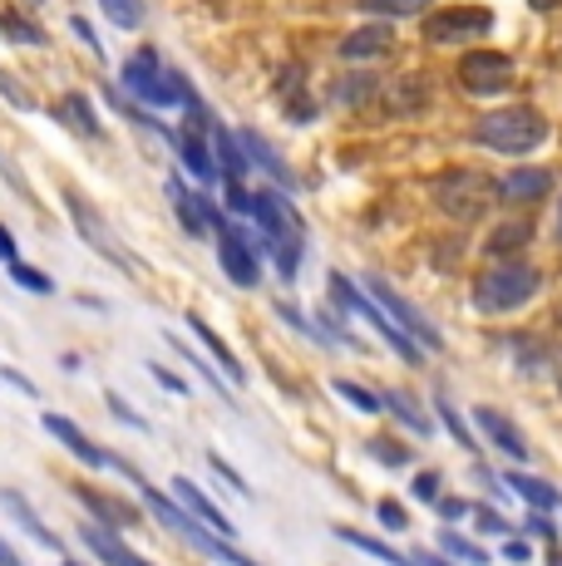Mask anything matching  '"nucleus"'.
<instances>
[{
    "label": "nucleus",
    "mask_w": 562,
    "mask_h": 566,
    "mask_svg": "<svg viewBox=\"0 0 562 566\" xmlns=\"http://www.w3.org/2000/svg\"><path fill=\"white\" fill-rule=\"evenodd\" d=\"M252 217L262 222L267 256L277 261V276L291 281L301 271V252H306V227H301L296 207L287 202V192L281 188H272V192H257L252 198Z\"/></svg>",
    "instance_id": "nucleus-1"
},
{
    "label": "nucleus",
    "mask_w": 562,
    "mask_h": 566,
    "mask_svg": "<svg viewBox=\"0 0 562 566\" xmlns=\"http://www.w3.org/2000/svg\"><path fill=\"white\" fill-rule=\"evenodd\" d=\"M331 301H336V311H351V315H361V321H371L375 331H381V340L391 345V350H395L405 365H419V360H425V345H419L391 311H381V301H375L371 291H361L351 276H341V271H331Z\"/></svg>",
    "instance_id": "nucleus-2"
},
{
    "label": "nucleus",
    "mask_w": 562,
    "mask_h": 566,
    "mask_svg": "<svg viewBox=\"0 0 562 566\" xmlns=\"http://www.w3.org/2000/svg\"><path fill=\"white\" fill-rule=\"evenodd\" d=\"M473 138H479L483 148H493V154L518 158V154H533V148L548 138V118L528 104L489 108V114L479 118V128H473Z\"/></svg>",
    "instance_id": "nucleus-3"
},
{
    "label": "nucleus",
    "mask_w": 562,
    "mask_h": 566,
    "mask_svg": "<svg viewBox=\"0 0 562 566\" xmlns=\"http://www.w3.org/2000/svg\"><path fill=\"white\" fill-rule=\"evenodd\" d=\"M538 286H543V276H538L528 261H499V266H489L479 281H473V311L483 315H508L518 306H528V301L538 296Z\"/></svg>",
    "instance_id": "nucleus-4"
},
{
    "label": "nucleus",
    "mask_w": 562,
    "mask_h": 566,
    "mask_svg": "<svg viewBox=\"0 0 562 566\" xmlns=\"http://www.w3.org/2000/svg\"><path fill=\"white\" fill-rule=\"evenodd\" d=\"M124 90L148 108H173L188 99V80L178 70H164L154 50H134L124 64Z\"/></svg>",
    "instance_id": "nucleus-5"
},
{
    "label": "nucleus",
    "mask_w": 562,
    "mask_h": 566,
    "mask_svg": "<svg viewBox=\"0 0 562 566\" xmlns=\"http://www.w3.org/2000/svg\"><path fill=\"white\" fill-rule=\"evenodd\" d=\"M64 207H70V222H74V232L84 237V242L94 247V252H100L104 261H114L118 271H124V276H134V256L124 252V247H118V237L110 232V227H104V217H100V207H94L90 198H84L80 188H64Z\"/></svg>",
    "instance_id": "nucleus-6"
},
{
    "label": "nucleus",
    "mask_w": 562,
    "mask_h": 566,
    "mask_svg": "<svg viewBox=\"0 0 562 566\" xmlns=\"http://www.w3.org/2000/svg\"><path fill=\"white\" fill-rule=\"evenodd\" d=\"M435 198L454 222H479L493 202V182L479 178V172H469V168H459V172H445V178L435 182Z\"/></svg>",
    "instance_id": "nucleus-7"
},
{
    "label": "nucleus",
    "mask_w": 562,
    "mask_h": 566,
    "mask_svg": "<svg viewBox=\"0 0 562 566\" xmlns=\"http://www.w3.org/2000/svg\"><path fill=\"white\" fill-rule=\"evenodd\" d=\"M218 261H222V271H227V281L232 286H242V291H252L257 281H262V261H257V252H252V242H247V232L237 222H218Z\"/></svg>",
    "instance_id": "nucleus-8"
},
{
    "label": "nucleus",
    "mask_w": 562,
    "mask_h": 566,
    "mask_svg": "<svg viewBox=\"0 0 562 566\" xmlns=\"http://www.w3.org/2000/svg\"><path fill=\"white\" fill-rule=\"evenodd\" d=\"M365 291H371V296H375V301H381V306H385V311H391V315H395V321H399V325H405V331H409V335H415V340H419V345H425V350H429V355H435V350H445V335H439V331H435V321H425V315H419L415 306H409V301H405V296H399V291H395V286H391V281H385V276H365Z\"/></svg>",
    "instance_id": "nucleus-9"
},
{
    "label": "nucleus",
    "mask_w": 562,
    "mask_h": 566,
    "mask_svg": "<svg viewBox=\"0 0 562 566\" xmlns=\"http://www.w3.org/2000/svg\"><path fill=\"white\" fill-rule=\"evenodd\" d=\"M459 84L469 94H503L508 84H513V60L499 50H473V54H464L459 60Z\"/></svg>",
    "instance_id": "nucleus-10"
},
{
    "label": "nucleus",
    "mask_w": 562,
    "mask_h": 566,
    "mask_svg": "<svg viewBox=\"0 0 562 566\" xmlns=\"http://www.w3.org/2000/svg\"><path fill=\"white\" fill-rule=\"evenodd\" d=\"M493 25V10L483 6H449V10H435L425 20V40L435 45H454V40H469V35H483Z\"/></svg>",
    "instance_id": "nucleus-11"
},
{
    "label": "nucleus",
    "mask_w": 562,
    "mask_h": 566,
    "mask_svg": "<svg viewBox=\"0 0 562 566\" xmlns=\"http://www.w3.org/2000/svg\"><path fill=\"white\" fill-rule=\"evenodd\" d=\"M164 188H168V202H173V212H178L183 232H188V237H208V232H218L222 212H218V207H212L208 198H202V192H188V188H183L178 172H173Z\"/></svg>",
    "instance_id": "nucleus-12"
},
{
    "label": "nucleus",
    "mask_w": 562,
    "mask_h": 566,
    "mask_svg": "<svg viewBox=\"0 0 562 566\" xmlns=\"http://www.w3.org/2000/svg\"><path fill=\"white\" fill-rule=\"evenodd\" d=\"M40 423H45V433H50V439H60L64 449H70V453H74V459H80L84 468H114V453L104 449V443H94L90 433H84L74 419H64V413H45V419H40Z\"/></svg>",
    "instance_id": "nucleus-13"
},
{
    "label": "nucleus",
    "mask_w": 562,
    "mask_h": 566,
    "mask_svg": "<svg viewBox=\"0 0 562 566\" xmlns=\"http://www.w3.org/2000/svg\"><path fill=\"white\" fill-rule=\"evenodd\" d=\"M70 493L80 497L84 507H90L94 522H104V527H114V532L138 527V522H144V513H138L134 503H124V497H114V493H100V488H90V483H74Z\"/></svg>",
    "instance_id": "nucleus-14"
},
{
    "label": "nucleus",
    "mask_w": 562,
    "mask_h": 566,
    "mask_svg": "<svg viewBox=\"0 0 562 566\" xmlns=\"http://www.w3.org/2000/svg\"><path fill=\"white\" fill-rule=\"evenodd\" d=\"M80 542H84V547H90L104 566H154L148 557H138V552L128 547V542L118 537L114 527H104V522H84V527H80Z\"/></svg>",
    "instance_id": "nucleus-15"
},
{
    "label": "nucleus",
    "mask_w": 562,
    "mask_h": 566,
    "mask_svg": "<svg viewBox=\"0 0 562 566\" xmlns=\"http://www.w3.org/2000/svg\"><path fill=\"white\" fill-rule=\"evenodd\" d=\"M173 497H178V503L188 507L192 517H202V522H208L212 532H222L227 542H237V527H232V517H227V513H218V507H212V497L202 493V488L192 483V478H173Z\"/></svg>",
    "instance_id": "nucleus-16"
},
{
    "label": "nucleus",
    "mask_w": 562,
    "mask_h": 566,
    "mask_svg": "<svg viewBox=\"0 0 562 566\" xmlns=\"http://www.w3.org/2000/svg\"><path fill=\"white\" fill-rule=\"evenodd\" d=\"M188 331H192V335H198V340H202V350H208V360H212V365H218V369H222V375H227V379H232V385H247V369H242V360H237V355H232V345H227V340H222V335H218V331H212V325H208V321H202V315H188Z\"/></svg>",
    "instance_id": "nucleus-17"
},
{
    "label": "nucleus",
    "mask_w": 562,
    "mask_h": 566,
    "mask_svg": "<svg viewBox=\"0 0 562 566\" xmlns=\"http://www.w3.org/2000/svg\"><path fill=\"white\" fill-rule=\"evenodd\" d=\"M0 507H6V513H10V517H15V522H20V527H25V532H30V537H35V542H40V547H45V552H60V547H64V542L55 537V532H50V522H45V517H40V513H35V507H30V503H25V497H20V493H15V488H6V493H0Z\"/></svg>",
    "instance_id": "nucleus-18"
},
{
    "label": "nucleus",
    "mask_w": 562,
    "mask_h": 566,
    "mask_svg": "<svg viewBox=\"0 0 562 566\" xmlns=\"http://www.w3.org/2000/svg\"><path fill=\"white\" fill-rule=\"evenodd\" d=\"M548 188H553V172L548 168H513L499 182V198L503 202H538V198H548Z\"/></svg>",
    "instance_id": "nucleus-19"
},
{
    "label": "nucleus",
    "mask_w": 562,
    "mask_h": 566,
    "mask_svg": "<svg viewBox=\"0 0 562 566\" xmlns=\"http://www.w3.org/2000/svg\"><path fill=\"white\" fill-rule=\"evenodd\" d=\"M391 45H395L391 25H385V20H375V25H361L355 35H345L341 54H345V60H381V54H391Z\"/></svg>",
    "instance_id": "nucleus-20"
},
{
    "label": "nucleus",
    "mask_w": 562,
    "mask_h": 566,
    "mask_svg": "<svg viewBox=\"0 0 562 566\" xmlns=\"http://www.w3.org/2000/svg\"><path fill=\"white\" fill-rule=\"evenodd\" d=\"M473 423H479V429H483V433H489V439H493V443H499V449L508 453V459H518V463H523V459H528V443H523V439H518V429H513V423H508V419H503V413H499V409L479 405V409H473Z\"/></svg>",
    "instance_id": "nucleus-21"
},
{
    "label": "nucleus",
    "mask_w": 562,
    "mask_h": 566,
    "mask_svg": "<svg viewBox=\"0 0 562 566\" xmlns=\"http://www.w3.org/2000/svg\"><path fill=\"white\" fill-rule=\"evenodd\" d=\"M173 144H178L183 168H188L192 178L202 182V188H208V182L218 178V163H212V154H208V144H202V134H198V128H183V134L173 138Z\"/></svg>",
    "instance_id": "nucleus-22"
},
{
    "label": "nucleus",
    "mask_w": 562,
    "mask_h": 566,
    "mask_svg": "<svg viewBox=\"0 0 562 566\" xmlns=\"http://www.w3.org/2000/svg\"><path fill=\"white\" fill-rule=\"evenodd\" d=\"M336 537L345 542V547H355V552H371L375 562H385V566H419L415 557H405V552H395L391 542H381V537H371V532H361V527H336Z\"/></svg>",
    "instance_id": "nucleus-23"
},
{
    "label": "nucleus",
    "mask_w": 562,
    "mask_h": 566,
    "mask_svg": "<svg viewBox=\"0 0 562 566\" xmlns=\"http://www.w3.org/2000/svg\"><path fill=\"white\" fill-rule=\"evenodd\" d=\"M508 488H513L518 497H523L528 507H538V513H558L562 507V493L553 483H543V478H528V473H508Z\"/></svg>",
    "instance_id": "nucleus-24"
},
{
    "label": "nucleus",
    "mask_w": 562,
    "mask_h": 566,
    "mask_svg": "<svg viewBox=\"0 0 562 566\" xmlns=\"http://www.w3.org/2000/svg\"><path fill=\"white\" fill-rule=\"evenodd\" d=\"M55 114H60V124L74 128L80 138H100V114H94V104L84 99V94H64Z\"/></svg>",
    "instance_id": "nucleus-25"
},
{
    "label": "nucleus",
    "mask_w": 562,
    "mask_h": 566,
    "mask_svg": "<svg viewBox=\"0 0 562 566\" xmlns=\"http://www.w3.org/2000/svg\"><path fill=\"white\" fill-rule=\"evenodd\" d=\"M381 409H385V413H395V419L405 423L409 433H419V439H429V433H435V423L425 419V409H419L409 395H399V389H385V395H381Z\"/></svg>",
    "instance_id": "nucleus-26"
},
{
    "label": "nucleus",
    "mask_w": 562,
    "mask_h": 566,
    "mask_svg": "<svg viewBox=\"0 0 562 566\" xmlns=\"http://www.w3.org/2000/svg\"><path fill=\"white\" fill-rule=\"evenodd\" d=\"M212 138H218V168L227 172V182H242L247 178V148H242V138H232L222 124H212Z\"/></svg>",
    "instance_id": "nucleus-27"
},
{
    "label": "nucleus",
    "mask_w": 562,
    "mask_h": 566,
    "mask_svg": "<svg viewBox=\"0 0 562 566\" xmlns=\"http://www.w3.org/2000/svg\"><path fill=\"white\" fill-rule=\"evenodd\" d=\"M237 138H242L247 158H252V163H262V168L272 172V178H277V188H291V172H287V163H281V158L272 154V148L262 144V134H252V128H247V134H237Z\"/></svg>",
    "instance_id": "nucleus-28"
},
{
    "label": "nucleus",
    "mask_w": 562,
    "mask_h": 566,
    "mask_svg": "<svg viewBox=\"0 0 562 566\" xmlns=\"http://www.w3.org/2000/svg\"><path fill=\"white\" fill-rule=\"evenodd\" d=\"M435 542H439V552H445V557H454V562H464V566H489V552H483V547H473V542L464 537V532L445 527Z\"/></svg>",
    "instance_id": "nucleus-29"
},
{
    "label": "nucleus",
    "mask_w": 562,
    "mask_h": 566,
    "mask_svg": "<svg viewBox=\"0 0 562 566\" xmlns=\"http://www.w3.org/2000/svg\"><path fill=\"white\" fill-rule=\"evenodd\" d=\"M0 30H6V40H15V45H45V30L10 6H0Z\"/></svg>",
    "instance_id": "nucleus-30"
},
{
    "label": "nucleus",
    "mask_w": 562,
    "mask_h": 566,
    "mask_svg": "<svg viewBox=\"0 0 562 566\" xmlns=\"http://www.w3.org/2000/svg\"><path fill=\"white\" fill-rule=\"evenodd\" d=\"M528 242H533V227H528V222H503L499 232L489 237V252L493 256H513V252H523Z\"/></svg>",
    "instance_id": "nucleus-31"
},
{
    "label": "nucleus",
    "mask_w": 562,
    "mask_h": 566,
    "mask_svg": "<svg viewBox=\"0 0 562 566\" xmlns=\"http://www.w3.org/2000/svg\"><path fill=\"white\" fill-rule=\"evenodd\" d=\"M100 10L110 15L114 30H138L144 25V0H100Z\"/></svg>",
    "instance_id": "nucleus-32"
},
{
    "label": "nucleus",
    "mask_w": 562,
    "mask_h": 566,
    "mask_svg": "<svg viewBox=\"0 0 562 566\" xmlns=\"http://www.w3.org/2000/svg\"><path fill=\"white\" fill-rule=\"evenodd\" d=\"M331 389H336V399H345L351 409H361V413H381V395L361 389L355 379H331Z\"/></svg>",
    "instance_id": "nucleus-33"
},
{
    "label": "nucleus",
    "mask_w": 562,
    "mask_h": 566,
    "mask_svg": "<svg viewBox=\"0 0 562 566\" xmlns=\"http://www.w3.org/2000/svg\"><path fill=\"white\" fill-rule=\"evenodd\" d=\"M361 10L385 15V20H399V15H425L429 0H361Z\"/></svg>",
    "instance_id": "nucleus-34"
},
{
    "label": "nucleus",
    "mask_w": 562,
    "mask_h": 566,
    "mask_svg": "<svg viewBox=\"0 0 562 566\" xmlns=\"http://www.w3.org/2000/svg\"><path fill=\"white\" fill-rule=\"evenodd\" d=\"M365 453H371V459H381L385 468H405V463H409V449H405V443L385 439V433H375V439H365Z\"/></svg>",
    "instance_id": "nucleus-35"
},
{
    "label": "nucleus",
    "mask_w": 562,
    "mask_h": 566,
    "mask_svg": "<svg viewBox=\"0 0 562 566\" xmlns=\"http://www.w3.org/2000/svg\"><path fill=\"white\" fill-rule=\"evenodd\" d=\"M10 281H15V286H25V291H35V296H50V291H55V281H50L45 271L25 266V261H10Z\"/></svg>",
    "instance_id": "nucleus-36"
},
{
    "label": "nucleus",
    "mask_w": 562,
    "mask_h": 566,
    "mask_svg": "<svg viewBox=\"0 0 562 566\" xmlns=\"http://www.w3.org/2000/svg\"><path fill=\"white\" fill-rule=\"evenodd\" d=\"M371 94H375V80H371V74H355V80H341V84H336V99H341L345 108H361L365 99H371Z\"/></svg>",
    "instance_id": "nucleus-37"
},
{
    "label": "nucleus",
    "mask_w": 562,
    "mask_h": 566,
    "mask_svg": "<svg viewBox=\"0 0 562 566\" xmlns=\"http://www.w3.org/2000/svg\"><path fill=\"white\" fill-rule=\"evenodd\" d=\"M435 409H439V419H445V423H449L454 443H464V449H469V453H473V433H469V423H464V419H459V409H454V405H449V399H445V395H439V399H435Z\"/></svg>",
    "instance_id": "nucleus-38"
},
{
    "label": "nucleus",
    "mask_w": 562,
    "mask_h": 566,
    "mask_svg": "<svg viewBox=\"0 0 562 566\" xmlns=\"http://www.w3.org/2000/svg\"><path fill=\"white\" fill-rule=\"evenodd\" d=\"M375 517H381L385 532H405L409 527V513L395 503V497H381V503H375Z\"/></svg>",
    "instance_id": "nucleus-39"
},
{
    "label": "nucleus",
    "mask_w": 562,
    "mask_h": 566,
    "mask_svg": "<svg viewBox=\"0 0 562 566\" xmlns=\"http://www.w3.org/2000/svg\"><path fill=\"white\" fill-rule=\"evenodd\" d=\"M208 463H212V473H218V478H222V483H227V488H237V493H252V483H247V478H242V473H237V468H232V463H227V459H222V453H218V449H212V453H208Z\"/></svg>",
    "instance_id": "nucleus-40"
},
{
    "label": "nucleus",
    "mask_w": 562,
    "mask_h": 566,
    "mask_svg": "<svg viewBox=\"0 0 562 566\" xmlns=\"http://www.w3.org/2000/svg\"><path fill=\"white\" fill-rule=\"evenodd\" d=\"M104 399H110V413H118V419H124L128 429H144V413H138L134 405H128L124 395H104Z\"/></svg>",
    "instance_id": "nucleus-41"
},
{
    "label": "nucleus",
    "mask_w": 562,
    "mask_h": 566,
    "mask_svg": "<svg viewBox=\"0 0 562 566\" xmlns=\"http://www.w3.org/2000/svg\"><path fill=\"white\" fill-rule=\"evenodd\" d=\"M148 375H154L158 385L168 389V395H192V385H188V379H178V375H173V369H164V365H148Z\"/></svg>",
    "instance_id": "nucleus-42"
},
{
    "label": "nucleus",
    "mask_w": 562,
    "mask_h": 566,
    "mask_svg": "<svg viewBox=\"0 0 562 566\" xmlns=\"http://www.w3.org/2000/svg\"><path fill=\"white\" fill-rule=\"evenodd\" d=\"M435 513L445 517V522H459V517H469V503H464V497H439Z\"/></svg>",
    "instance_id": "nucleus-43"
},
{
    "label": "nucleus",
    "mask_w": 562,
    "mask_h": 566,
    "mask_svg": "<svg viewBox=\"0 0 562 566\" xmlns=\"http://www.w3.org/2000/svg\"><path fill=\"white\" fill-rule=\"evenodd\" d=\"M415 497H425V503H439V473H419L415 478Z\"/></svg>",
    "instance_id": "nucleus-44"
},
{
    "label": "nucleus",
    "mask_w": 562,
    "mask_h": 566,
    "mask_svg": "<svg viewBox=\"0 0 562 566\" xmlns=\"http://www.w3.org/2000/svg\"><path fill=\"white\" fill-rule=\"evenodd\" d=\"M0 94H6V99H10V104H15V108H30V99H25V90H20V84H15V80H10V74H6V70H0Z\"/></svg>",
    "instance_id": "nucleus-45"
},
{
    "label": "nucleus",
    "mask_w": 562,
    "mask_h": 566,
    "mask_svg": "<svg viewBox=\"0 0 562 566\" xmlns=\"http://www.w3.org/2000/svg\"><path fill=\"white\" fill-rule=\"evenodd\" d=\"M473 522H479L483 532H508V522H503L499 513H493V507H473Z\"/></svg>",
    "instance_id": "nucleus-46"
},
{
    "label": "nucleus",
    "mask_w": 562,
    "mask_h": 566,
    "mask_svg": "<svg viewBox=\"0 0 562 566\" xmlns=\"http://www.w3.org/2000/svg\"><path fill=\"white\" fill-rule=\"evenodd\" d=\"M0 261H6V266L10 261H20V247H15V237H10L6 227H0Z\"/></svg>",
    "instance_id": "nucleus-47"
},
{
    "label": "nucleus",
    "mask_w": 562,
    "mask_h": 566,
    "mask_svg": "<svg viewBox=\"0 0 562 566\" xmlns=\"http://www.w3.org/2000/svg\"><path fill=\"white\" fill-rule=\"evenodd\" d=\"M0 566H25V562H20V552H15V547H10V542H6V537H0Z\"/></svg>",
    "instance_id": "nucleus-48"
},
{
    "label": "nucleus",
    "mask_w": 562,
    "mask_h": 566,
    "mask_svg": "<svg viewBox=\"0 0 562 566\" xmlns=\"http://www.w3.org/2000/svg\"><path fill=\"white\" fill-rule=\"evenodd\" d=\"M415 562L419 566H454V562H445V552H439V557H435V552H415Z\"/></svg>",
    "instance_id": "nucleus-49"
},
{
    "label": "nucleus",
    "mask_w": 562,
    "mask_h": 566,
    "mask_svg": "<svg viewBox=\"0 0 562 566\" xmlns=\"http://www.w3.org/2000/svg\"><path fill=\"white\" fill-rule=\"evenodd\" d=\"M528 532H538V537L553 542V527H548V517H528Z\"/></svg>",
    "instance_id": "nucleus-50"
},
{
    "label": "nucleus",
    "mask_w": 562,
    "mask_h": 566,
    "mask_svg": "<svg viewBox=\"0 0 562 566\" xmlns=\"http://www.w3.org/2000/svg\"><path fill=\"white\" fill-rule=\"evenodd\" d=\"M74 30H80V40H84V45H90V50H100V40H94V30L84 25V20H74Z\"/></svg>",
    "instance_id": "nucleus-51"
},
{
    "label": "nucleus",
    "mask_w": 562,
    "mask_h": 566,
    "mask_svg": "<svg viewBox=\"0 0 562 566\" xmlns=\"http://www.w3.org/2000/svg\"><path fill=\"white\" fill-rule=\"evenodd\" d=\"M508 562H528V547H523V542H508Z\"/></svg>",
    "instance_id": "nucleus-52"
},
{
    "label": "nucleus",
    "mask_w": 562,
    "mask_h": 566,
    "mask_svg": "<svg viewBox=\"0 0 562 566\" xmlns=\"http://www.w3.org/2000/svg\"><path fill=\"white\" fill-rule=\"evenodd\" d=\"M528 6H533V10H558L562 0H528Z\"/></svg>",
    "instance_id": "nucleus-53"
},
{
    "label": "nucleus",
    "mask_w": 562,
    "mask_h": 566,
    "mask_svg": "<svg viewBox=\"0 0 562 566\" xmlns=\"http://www.w3.org/2000/svg\"><path fill=\"white\" fill-rule=\"evenodd\" d=\"M558 242H562V212H558Z\"/></svg>",
    "instance_id": "nucleus-54"
},
{
    "label": "nucleus",
    "mask_w": 562,
    "mask_h": 566,
    "mask_svg": "<svg viewBox=\"0 0 562 566\" xmlns=\"http://www.w3.org/2000/svg\"><path fill=\"white\" fill-rule=\"evenodd\" d=\"M60 566H80V562H70V557H64V562H60Z\"/></svg>",
    "instance_id": "nucleus-55"
}]
</instances>
